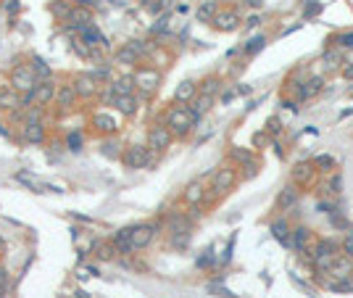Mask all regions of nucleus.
Returning a JSON list of instances; mask_svg holds the SVG:
<instances>
[{
  "mask_svg": "<svg viewBox=\"0 0 353 298\" xmlns=\"http://www.w3.org/2000/svg\"><path fill=\"white\" fill-rule=\"evenodd\" d=\"M198 122V116L190 111V106H174L169 113H166V127L174 132V135H187L193 130V124Z\"/></svg>",
  "mask_w": 353,
  "mask_h": 298,
  "instance_id": "obj_1",
  "label": "nucleus"
},
{
  "mask_svg": "<svg viewBox=\"0 0 353 298\" xmlns=\"http://www.w3.org/2000/svg\"><path fill=\"white\" fill-rule=\"evenodd\" d=\"M11 85H14L16 93H27L24 100H29L32 93H34V87H37V74H34L32 64L29 66L27 64H19L14 72H11Z\"/></svg>",
  "mask_w": 353,
  "mask_h": 298,
  "instance_id": "obj_2",
  "label": "nucleus"
},
{
  "mask_svg": "<svg viewBox=\"0 0 353 298\" xmlns=\"http://www.w3.org/2000/svg\"><path fill=\"white\" fill-rule=\"evenodd\" d=\"M122 161L127 169H143L150 164V148L148 145H132V148H127L124 156H122Z\"/></svg>",
  "mask_w": 353,
  "mask_h": 298,
  "instance_id": "obj_3",
  "label": "nucleus"
},
{
  "mask_svg": "<svg viewBox=\"0 0 353 298\" xmlns=\"http://www.w3.org/2000/svg\"><path fill=\"white\" fill-rule=\"evenodd\" d=\"M171 130L166 127V124H156V127H150L148 132V148L150 151H166V148L171 145Z\"/></svg>",
  "mask_w": 353,
  "mask_h": 298,
  "instance_id": "obj_4",
  "label": "nucleus"
},
{
  "mask_svg": "<svg viewBox=\"0 0 353 298\" xmlns=\"http://www.w3.org/2000/svg\"><path fill=\"white\" fill-rule=\"evenodd\" d=\"M143 55H145V45L140 40H132V42H127L116 50V61L119 64H137Z\"/></svg>",
  "mask_w": 353,
  "mask_h": 298,
  "instance_id": "obj_5",
  "label": "nucleus"
},
{
  "mask_svg": "<svg viewBox=\"0 0 353 298\" xmlns=\"http://www.w3.org/2000/svg\"><path fill=\"white\" fill-rule=\"evenodd\" d=\"M158 82H161V74L156 69H137L135 72V85L140 90H145V93H153L158 87Z\"/></svg>",
  "mask_w": 353,
  "mask_h": 298,
  "instance_id": "obj_6",
  "label": "nucleus"
},
{
  "mask_svg": "<svg viewBox=\"0 0 353 298\" xmlns=\"http://www.w3.org/2000/svg\"><path fill=\"white\" fill-rule=\"evenodd\" d=\"M55 95H58V87L53 85V79H42V82H37V87H34L32 100L37 103V106H48Z\"/></svg>",
  "mask_w": 353,
  "mask_h": 298,
  "instance_id": "obj_7",
  "label": "nucleus"
},
{
  "mask_svg": "<svg viewBox=\"0 0 353 298\" xmlns=\"http://www.w3.org/2000/svg\"><path fill=\"white\" fill-rule=\"evenodd\" d=\"M234 180H238V171H234L232 166H224V169H219L216 174H214V185H211V190L216 193H227L232 185H234Z\"/></svg>",
  "mask_w": 353,
  "mask_h": 298,
  "instance_id": "obj_8",
  "label": "nucleus"
},
{
  "mask_svg": "<svg viewBox=\"0 0 353 298\" xmlns=\"http://www.w3.org/2000/svg\"><path fill=\"white\" fill-rule=\"evenodd\" d=\"M156 232H158L156 224H137V227H132V246H135V251L150 246V240L156 237Z\"/></svg>",
  "mask_w": 353,
  "mask_h": 298,
  "instance_id": "obj_9",
  "label": "nucleus"
},
{
  "mask_svg": "<svg viewBox=\"0 0 353 298\" xmlns=\"http://www.w3.org/2000/svg\"><path fill=\"white\" fill-rule=\"evenodd\" d=\"M74 87H77V95L79 98H92L98 93V79L92 77V74H82L77 82H74Z\"/></svg>",
  "mask_w": 353,
  "mask_h": 298,
  "instance_id": "obj_10",
  "label": "nucleus"
},
{
  "mask_svg": "<svg viewBox=\"0 0 353 298\" xmlns=\"http://www.w3.org/2000/svg\"><path fill=\"white\" fill-rule=\"evenodd\" d=\"M182 198H185V203H190V206H198V203H201V201L206 198V188H203V182H201V180L190 182V185L185 188Z\"/></svg>",
  "mask_w": 353,
  "mask_h": 298,
  "instance_id": "obj_11",
  "label": "nucleus"
},
{
  "mask_svg": "<svg viewBox=\"0 0 353 298\" xmlns=\"http://www.w3.org/2000/svg\"><path fill=\"white\" fill-rule=\"evenodd\" d=\"M66 19H69V24H72L74 29H85V27L92 24V16H90L87 8H72Z\"/></svg>",
  "mask_w": 353,
  "mask_h": 298,
  "instance_id": "obj_12",
  "label": "nucleus"
},
{
  "mask_svg": "<svg viewBox=\"0 0 353 298\" xmlns=\"http://www.w3.org/2000/svg\"><path fill=\"white\" fill-rule=\"evenodd\" d=\"M113 246H116L119 254H132V251H135V246H132V227H124V230L116 232Z\"/></svg>",
  "mask_w": 353,
  "mask_h": 298,
  "instance_id": "obj_13",
  "label": "nucleus"
},
{
  "mask_svg": "<svg viewBox=\"0 0 353 298\" xmlns=\"http://www.w3.org/2000/svg\"><path fill=\"white\" fill-rule=\"evenodd\" d=\"M198 93V85L195 82H182V85H177L174 90V100L180 103V106H185V103H190Z\"/></svg>",
  "mask_w": 353,
  "mask_h": 298,
  "instance_id": "obj_14",
  "label": "nucleus"
},
{
  "mask_svg": "<svg viewBox=\"0 0 353 298\" xmlns=\"http://www.w3.org/2000/svg\"><path fill=\"white\" fill-rule=\"evenodd\" d=\"M24 140H29V143H42L45 140V127L37 119H29L24 124Z\"/></svg>",
  "mask_w": 353,
  "mask_h": 298,
  "instance_id": "obj_15",
  "label": "nucleus"
},
{
  "mask_svg": "<svg viewBox=\"0 0 353 298\" xmlns=\"http://www.w3.org/2000/svg\"><path fill=\"white\" fill-rule=\"evenodd\" d=\"M272 232H274V237L279 240V243H285V246L292 248V230H290V224H287L285 219L272 222Z\"/></svg>",
  "mask_w": 353,
  "mask_h": 298,
  "instance_id": "obj_16",
  "label": "nucleus"
},
{
  "mask_svg": "<svg viewBox=\"0 0 353 298\" xmlns=\"http://www.w3.org/2000/svg\"><path fill=\"white\" fill-rule=\"evenodd\" d=\"M55 100H58V106H61V108H72L74 100H77V87L74 85H61V87H58Z\"/></svg>",
  "mask_w": 353,
  "mask_h": 298,
  "instance_id": "obj_17",
  "label": "nucleus"
},
{
  "mask_svg": "<svg viewBox=\"0 0 353 298\" xmlns=\"http://www.w3.org/2000/svg\"><path fill=\"white\" fill-rule=\"evenodd\" d=\"M238 14L234 11H221V14H216V19H214V24L221 29V32H232L234 27H238Z\"/></svg>",
  "mask_w": 353,
  "mask_h": 298,
  "instance_id": "obj_18",
  "label": "nucleus"
},
{
  "mask_svg": "<svg viewBox=\"0 0 353 298\" xmlns=\"http://www.w3.org/2000/svg\"><path fill=\"white\" fill-rule=\"evenodd\" d=\"M211 103H214V98H211V95H203V93H201V95H195V98L190 100V111L195 113L198 119H201L203 113H206V111L211 108Z\"/></svg>",
  "mask_w": 353,
  "mask_h": 298,
  "instance_id": "obj_19",
  "label": "nucleus"
},
{
  "mask_svg": "<svg viewBox=\"0 0 353 298\" xmlns=\"http://www.w3.org/2000/svg\"><path fill=\"white\" fill-rule=\"evenodd\" d=\"M111 90H113V95H132V90H135V77H119V79L111 85Z\"/></svg>",
  "mask_w": 353,
  "mask_h": 298,
  "instance_id": "obj_20",
  "label": "nucleus"
},
{
  "mask_svg": "<svg viewBox=\"0 0 353 298\" xmlns=\"http://www.w3.org/2000/svg\"><path fill=\"white\" fill-rule=\"evenodd\" d=\"M116 108H119L124 116H132V113L137 111V100H135V95H116Z\"/></svg>",
  "mask_w": 353,
  "mask_h": 298,
  "instance_id": "obj_21",
  "label": "nucleus"
},
{
  "mask_svg": "<svg viewBox=\"0 0 353 298\" xmlns=\"http://www.w3.org/2000/svg\"><path fill=\"white\" fill-rule=\"evenodd\" d=\"M309 243H311V232L306 230V227H296V230H292V248H296V251H306Z\"/></svg>",
  "mask_w": 353,
  "mask_h": 298,
  "instance_id": "obj_22",
  "label": "nucleus"
},
{
  "mask_svg": "<svg viewBox=\"0 0 353 298\" xmlns=\"http://www.w3.org/2000/svg\"><path fill=\"white\" fill-rule=\"evenodd\" d=\"M92 127H98L100 132H116V122L108 113H95L92 116Z\"/></svg>",
  "mask_w": 353,
  "mask_h": 298,
  "instance_id": "obj_23",
  "label": "nucleus"
},
{
  "mask_svg": "<svg viewBox=\"0 0 353 298\" xmlns=\"http://www.w3.org/2000/svg\"><path fill=\"white\" fill-rule=\"evenodd\" d=\"M19 106H21V98H19L16 90H11V93H0V108H3V111H14Z\"/></svg>",
  "mask_w": 353,
  "mask_h": 298,
  "instance_id": "obj_24",
  "label": "nucleus"
},
{
  "mask_svg": "<svg viewBox=\"0 0 353 298\" xmlns=\"http://www.w3.org/2000/svg\"><path fill=\"white\" fill-rule=\"evenodd\" d=\"M92 248L98 251V259H100V261H111L116 254H119L113 243H98V240H95V243H92Z\"/></svg>",
  "mask_w": 353,
  "mask_h": 298,
  "instance_id": "obj_25",
  "label": "nucleus"
},
{
  "mask_svg": "<svg viewBox=\"0 0 353 298\" xmlns=\"http://www.w3.org/2000/svg\"><path fill=\"white\" fill-rule=\"evenodd\" d=\"M311 174H314V169H311L309 164H298L296 169H292V180H296L298 185H309Z\"/></svg>",
  "mask_w": 353,
  "mask_h": 298,
  "instance_id": "obj_26",
  "label": "nucleus"
},
{
  "mask_svg": "<svg viewBox=\"0 0 353 298\" xmlns=\"http://www.w3.org/2000/svg\"><path fill=\"white\" fill-rule=\"evenodd\" d=\"M216 14H219V11H216L214 0H208V3H203L201 8H198V19H201V21H214Z\"/></svg>",
  "mask_w": 353,
  "mask_h": 298,
  "instance_id": "obj_27",
  "label": "nucleus"
},
{
  "mask_svg": "<svg viewBox=\"0 0 353 298\" xmlns=\"http://www.w3.org/2000/svg\"><path fill=\"white\" fill-rule=\"evenodd\" d=\"M16 180H19V182H24L27 188H34V190H37V193H45V190H48V188H45V185H42V182H40L37 177L27 174V171H19V174H16Z\"/></svg>",
  "mask_w": 353,
  "mask_h": 298,
  "instance_id": "obj_28",
  "label": "nucleus"
},
{
  "mask_svg": "<svg viewBox=\"0 0 353 298\" xmlns=\"http://www.w3.org/2000/svg\"><path fill=\"white\" fill-rule=\"evenodd\" d=\"M296 198H298V190L296 188H285V190L279 193V206H282V209H285V206H292V203H296Z\"/></svg>",
  "mask_w": 353,
  "mask_h": 298,
  "instance_id": "obj_29",
  "label": "nucleus"
},
{
  "mask_svg": "<svg viewBox=\"0 0 353 298\" xmlns=\"http://www.w3.org/2000/svg\"><path fill=\"white\" fill-rule=\"evenodd\" d=\"M219 87H221V82H219V79H216V77H208L206 82H203V87H201V93H203V95H211V98H214V95L219 93Z\"/></svg>",
  "mask_w": 353,
  "mask_h": 298,
  "instance_id": "obj_30",
  "label": "nucleus"
},
{
  "mask_svg": "<svg viewBox=\"0 0 353 298\" xmlns=\"http://www.w3.org/2000/svg\"><path fill=\"white\" fill-rule=\"evenodd\" d=\"M232 156L238 158V161L248 164V169H256V161H253V156H251L248 151H240V148H234V151H232Z\"/></svg>",
  "mask_w": 353,
  "mask_h": 298,
  "instance_id": "obj_31",
  "label": "nucleus"
},
{
  "mask_svg": "<svg viewBox=\"0 0 353 298\" xmlns=\"http://www.w3.org/2000/svg\"><path fill=\"white\" fill-rule=\"evenodd\" d=\"M322 90V79H311V82H306L303 85V98H311V95H316Z\"/></svg>",
  "mask_w": 353,
  "mask_h": 298,
  "instance_id": "obj_32",
  "label": "nucleus"
},
{
  "mask_svg": "<svg viewBox=\"0 0 353 298\" xmlns=\"http://www.w3.org/2000/svg\"><path fill=\"white\" fill-rule=\"evenodd\" d=\"M266 45V37H253L248 45H245V55H253V53H258Z\"/></svg>",
  "mask_w": 353,
  "mask_h": 298,
  "instance_id": "obj_33",
  "label": "nucleus"
},
{
  "mask_svg": "<svg viewBox=\"0 0 353 298\" xmlns=\"http://www.w3.org/2000/svg\"><path fill=\"white\" fill-rule=\"evenodd\" d=\"M66 145H69V151H82V135L79 132H72V135H69L66 137Z\"/></svg>",
  "mask_w": 353,
  "mask_h": 298,
  "instance_id": "obj_34",
  "label": "nucleus"
},
{
  "mask_svg": "<svg viewBox=\"0 0 353 298\" xmlns=\"http://www.w3.org/2000/svg\"><path fill=\"white\" fill-rule=\"evenodd\" d=\"M32 69H34V74H40L42 79H50V69L45 66V61H40V58H34V64H32Z\"/></svg>",
  "mask_w": 353,
  "mask_h": 298,
  "instance_id": "obj_35",
  "label": "nucleus"
},
{
  "mask_svg": "<svg viewBox=\"0 0 353 298\" xmlns=\"http://www.w3.org/2000/svg\"><path fill=\"white\" fill-rule=\"evenodd\" d=\"M314 164H316V166H322V169H329V166H335V158H332V156H327V153H322V156H316V158H314Z\"/></svg>",
  "mask_w": 353,
  "mask_h": 298,
  "instance_id": "obj_36",
  "label": "nucleus"
},
{
  "mask_svg": "<svg viewBox=\"0 0 353 298\" xmlns=\"http://www.w3.org/2000/svg\"><path fill=\"white\" fill-rule=\"evenodd\" d=\"M319 11H322V6L316 3V0H311V3H306V8H303V16H306V19H311V16H316V14H319Z\"/></svg>",
  "mask_w": 353,
  "mask_h": 298,
  "instance_id": "obj_37",
  "label": "nucleus"
},
{
  "mask_svg": "<svg viewBox=\"0 0 353 298\" xmlns=\"http://www.w3.org/2000/svg\"><path fill=\"white\" fill-rule=\"evenodd\" d=\"M69 11H72V3H55L53 6V14L55 16H69Z\"/></svg>",
  "mask_w": 353,
  "mask_h": 298,
  "instance_id": "obj_38",
  "label": "nucleus"
},
{
  "mask_svg": "<svg viewBox=\"0 0 353 298\" xmlns=\"http://www.w3.org/2000/svg\"><path fill=\"white\" fill-rule=\"evenodd\" d=\"M337 42L343 45V48H350V50H353V32H345V34H340V37H337Z\"/></svg>",
  "mask_w": 353,
  "mask_h": 298,
  "instance_id": "obj_39",
  "label": "nucleus"
},
{
  "mask_svg": "<svg viewBox=\"0 0 353 298\" xmlns=\"http://www.w3.org/2000/svg\"><path fill=\"white\" fill-rule=\"evenodd\" d=\"M103 153L105 156H116V153H119V151H116V143H105L103 145Z\"/></svg>",
  "mask_w": 353,
  "mask_h": 298,
  "instance_id": "obj_40",
  "label": "nucleus"
},
{
  "mask_svg": "<svg viewBox=\"0 0 353 298\" xmlns=\"http://www.w3.org/2000/svg\"><path fill=\"white\" fill-rule=\"evenodd\" d=\"M0 288H3V290L8 288V274H6V269H3V267H0Z\"/></svg>",
  "mask_w": 353,
  "mask_h": 298,
  "instance_id": "obj_41",
  "label": "nucleus"
},
{
  "mask_svg": "<svg viewBox=\"0 0 353 298\" xmlns=\"http://www.w3.org/2000/svg\"><path fill=\"white\" fill-rule=\"evenodd\" d=\"M269 132H279V119H269Z\"/></svg>",
  "mask_w": 353,
  "mask_h": 298,
  "instance_id": "obj_42",
  "label": "nucleus"
},
{
  "mask_svg": "<svg viewBox=\"0 0 353 298\" xmlns=\"http://www.w3.org/2000/svg\"><path fill=\"white\" fill-rule=\"evenodd\" d=\"M245 3H248V6H253V8H258V6L264 3V0H245Z\"/></svg>",
  "mask_w": 353,
  "mask_h": 298,
  "instance_id": "obj_43",
  "label": "nucleus"
},
{
  "mask_svg": "<svg viewBox=\"0 0 353 298\" xmlns=\"http://www.w3.org/2000/svg\"><path fill=\"white\" fill-rule=\"evenodd\" d=\"M258 21H261V19H258V16H251V19H248V27H256Z\"/></svg>",
  "mask_w": 353,
  "mask_h": 298,
  "instance_id": "obj_44",
  "label": "nucleus"
},
{
  "mask_svg": "<svg viewBox=\"0 0 353 298\" xmlns=\"http://www.w3.org/2000/svg\"><path fill=\"white\" fill-rule=\"evenodd\" d=\"M3 295H6V290H3V288H0V298H3Z\"/></svg>",
  "mask_w": 353,
  "mask_h": 298,
  "instance_id": "obj_45",
  "label": "nucleus"
},
{
  "mask_svg": "<svg viewBox=\"0 0 353 298\" xmlns=\"http://www.w3.org/2000/svg\"><path fill=\"white\" fill-rule=\"evenodd\" d=\"M0 246H3V237H0Z\"/></svg>",
  "mask_w": 353,
  "mask_h": 298,
  "instance_id": "obj_46",
  "label": "nucleus"
},
{
  "mask_svg": "<svg viewBox=\"0 0 353 298\" xmlns=\"http://www.w3.org/2000/svg\"><path fill=\"white\" fill-rule=\"evenodd\" d=\"M350 235H353V227H350Z\"/></svg>",
  "mask_w": 353,
  "mask_h": 298,
  "instance_id": "obj_47",
  "label": "nucleus"
}]
</instances>
